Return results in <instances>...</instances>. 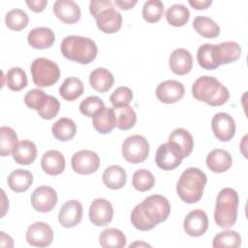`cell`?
<instances>
[{"label":"cell","instance_id":"obj_19","mask_svg":"<svg viewBox=\"0 0 248 248\" xmlns=\"http://www.w3.org/2000/svg\"><path fill=\"white\" fill-rule=\"evenodd\" d=\"M169 65L172 73L178 76L188 74L193 67V57L185 48L174 49L169 59Z\"/></svg>","mask_w":248,"mask_h":248},{"label":"cell","instance_id":"obj_43","mask_svg":"<svg viewBox=\"0 0 248 248\" xmlns=\"http://www.w3.org/2000/svg\"><path fill=\"white\" fill-rule=\"evenodd\" d=\"M104 108V102L97 96H89L84 99L79 105L80 112L88 117L95 116Z\"/></svg>","mask_w":248,"mask_h":248},{"label":"cell","instance_id":"obj_17","mask_svg":"<svg viewBox=\"0 0 248 248\" xmlns=\"http://www.w3.org/2000/svg\"><path fill=\"white\" fill-rule=\"evenodd\" d=\"M83 209L81 203L77 200L66 202L60 208L58 214L59 223L64 228H73L80 223Z\"/></svg>","mask_w":248,"mask_h":248},{"label":"cell","instance_id":"obj_16","mask_svg":"<svg viewBox=\"0 0 248 248\" xmlns=\"http://www.w3.org/2000/svg\"><path fill=\"white\" fill-rule=\"evenodd\" d=\"M183 228L185 232L190 236H201L208 229V218L206 213L202 209L190 211L184 219Z\"/></svg>","mask_w":248,"mask_h":248},{"label":"cell","instance_id":"obj_3","mask_svg":"<svg viewBox=\"0 0 248 248\" xmlns=\"http://www.w3.org/2000/svg\"><path fill=\"white\" fill-rule=\"evenodd\" d=\"M206 182L207 177L202 170L198 168H188L178 179L177 195L186 203L198 202L202 197Z\"/></svg>","mask_w":248,"mask_h":248},{"label":"cell","instance_id":"obj_29","mask_svg":"<svg viewBox=\"0 0 248 248\" xmlns=\"http://www.w3.org/2000/svg\"><path fill=\"white\" fill-rule=\"evenodd\" d=\"M33 183V174L27 170L18 169L12 171L8 177L10 189L16 193H21L29 189Z\"/></svg>","mask_w":248,"mask_h":248},{"label":"cell","instance_id":"obj_22","mask_svg":"<svg viewBox=\"0 0 248 248\" xmlns=\"http://www.w3.org/2000/svg\"><path fill=\"white\" fill-rule=\"evenodd\" d=\"M28 44L36 49H45L50 47L54 41V32L47 27H36L33 28L27 36Z\"/></svg>","mask_w":248,"mask_h":248},{"label":"cell","instance_id":"obj_21","mask_svg":"<svg viewBox=\"0 0 248 248\" xmlns=\"http://www.w3.org/2000/svg\"><path fill=\"white\" fill-rule=\"evenodd\" d=\"M206 166L207 168L217 173L227 171L232 165V159L231 154L224 149L217 148L213 149L206 156Z\"/></svg>","mask_w":248,"mask_h":248},{"label":"cell","instance_id":"obj_15","mask_svg":"<svg viewBox=\"0 0 248 248\" xmlns=\"http://www.w3.org/2000/svg\"><path fill=\"white\" fill-rule=\"evenodd\" d=\"M113 208L106 199H95L89 207V219L97 227L106 226L112 220Z\"/></svg>","mask_w":248,"mask_h":248},{"label":"cell","instance_id":"obj_18","mask_svg":"<svg viewBox=\"0 0 248 248\" xmlns=\"http://www.w3.org/2000/svg\"><path fill=\"white\" fill-rule=\"evenodd\" d=\"M54 15L64 23L74 24L80 18L78 5L73 0H57L53 4Z\"/></svg>","mask_w":248,"mask_h":248},{"label":"cell","instance_id":"obj_11","mask_svg":"<svg viewBox=\"0 0 248 248\" xmlns=\"http://www.w3.org/2000/svg\"><path fill=\"white\" fill-rule=\"evenodd\" d=\"M33 208L41 213L51 211L57 203V194L54 189L48 186L36 188L30 198Z\"/></svg>","mask_w":248,"mask_h":248},{"label":"cell","instance_id":"obj_7","mask_svg":"<svg viewBox=\"0 0 248 248\" xmlns=\"http://www.w3.org/2000/svg\"><path fill=\"white\" fill-rule=\"evenodd\" d=\"M33 82L39 87H47L55 84L60 78L58 65L45 57L35 59L30 67Z\"/></svg>","mask_w":248,"mask_h":248},{"label":"cell","instance_id":"obj_20","mask_svg":"<svg viewBox=\"0 0 248 248\" xmlns=\"http://www.w3.org/2000/svg\"><path fill=\"white\" fill-rule=\"evenodd\" d=\"M197 60L202 69H217L221 65L217 45L203 44L201 46L197 51Z\"/></svg>","mask_w":248,"mask_h":248},{"label":"cell","instance_id":"obj_26","mask_svg":"<svg viewBox=\"0 0 248 248\" xmlns=\"http://www.w3.org/2000/svg\"><path fill=\"white\" fill-rule=\"evenodd\" d=\"M89 82L94 90L100 93H105L112 87L114 78L108 70L105 68H97L91 72Z\"/></svg>","mask_w":248,"mask_h":248},{"label":"cell","instance_id":"obj_4","mask_svg":"<svg viewBox=\"0 0 248 248\" xmlns=\"http://www.w3.org/2000/svg\"><path fill=\"white\" fill-rule=\"evenodd\" d=\"M60 50L65 58L80 64L91 63L98 53L97 45L93 40L77 35L67 36L61 43Z\"/></svg>","mask_w":248,"mask_h":248},{"label":"cell","instance_id":"obj_10","mask_svg":"<svg viewBox=\"0 0 248 248\" xmlns=\"http://www.w3.org/2000/svg\"><path fill=\"white\" fill-rule=\"evenodd\" d=\"M72 169L79 174H91L95 172L100 166V158L92 150H80L76 152L71 160Z\"/></svg>","mask_w":248,"mask_h":248},{"label":"cell","instance_id":"obj_25","mask_svg":"<svg viewBox=\"0 0 248 248\" xmlns=\"http://www.w3.org/2000/svg\"><path fill=\"white\" fill-rule=\"evenodd\" d=\"M13 158L19 165H30L37 157V147L31 140H21L17 142L13 150Z\"/></svg>","mask_w":248,"mask_h":248},{"label":"cell","instance_id":"obj_36","mask_svg":"<svg viewBox=\"0 0 248 248\" xmlns=\"http://www.w3.org/2000/svg\"><path fill=\"white\" fill-rule=\"evenodd\" d=\"M241 244L240 234L232 230H226L217 233L212 241V246L214 248H237Z\"/></svg>","mask_w":248,"mask_h":248},{"label":"cell","instance_id":"obj_49","mask_svg":"<svg viewBox=\"0 0 248 248\" xmlns=\"http://www.w3.org/2000/svg\"><path fill=\"white\" fill-rule=\"evenodd\" d=\"M138 3L137 0H115L114 4L121 10L132 9Z\"/></svg>","mask_w":248,"mask_h":248},{"label":"cell","instance_id":"obj_32","mask_svg":"<svg viewBox=\"0 0 248 248\" xmlns=\"http://www.w3.org/2000/svg\"><path fill=\"white\" fill-rule=\"evenodd\" d=\"M193 27L202 37L213 39L219 36L220 26L210 17L199 16L194 18Z\"/></svg>","mask_w":248,"mask_h":248},{"label":"cell","instance_id":"obj_41","mask_svg":"<svg viewBox=\"0 0 248 248\" xmlns=\"http://www.w3.org/2000/svg\"><path fill=\"white\" fill-rule=\"evenodd\" d=\"M164 14V4L160 0L146 1L142 8V17L148 23H155Z\"/></svg>","mask_w":248,"mask_h":248},{"label":"cell","instance_id":"obj_40","mask_svg":"<svg viewBox=\"0 0 248 248\" xmlns=\"http://www.w3.org/2000/svg\"><path fill=\"white\" fill-rule=\"evenodd\" d=\"M28 16L20 9H13L5 16V22L8 28L14 31H20L28 25Z\"/></svg>","mask_w":248,"mask_h":248},{"label":"cell","instance_id":"obj_28","mask_svg":"<svg viewBox=\"0 0 248 248\" xmlns=\"http://www.w3.org/2000/svg\"><path fill=\"white\" fill-rule=\"evenodd\" d=\"M104 184L112 190L121 189L127 180V173L120 166H109L107 168L102 175Z\"/></svg>","mask_w":248,"mask_h":248},{"label":"cell","instance_id":"obj_42","mask_svg":"<svg viewBox=\"0 0 248 248\" xmlns=\"http://www.w3.org/2000/svg\"><path fill=\"white\" fill-rule=\"evenodd\" d=\"M132 184L136 190L140 192H145L153 188L155 184V178L149 170L141 169L134 172Z\"/></svg>","mask_w":248,"mask_h":248},{"label":"cell","instance_id":"obj_31","mask_svg":"<svg viewBox=\"0 0 248 248\" xmlns=\"http://www.w3.org/2000/svg\"><path fill=\"white\" fill-rule=\"evenodd\" d=\"M51 132L56 140L67 141L75 137L77 133V125L72 119L62 117L52 125Z\"/></svg>","mask_w":248,"mask_h":248},{"label":"cell","instance_id":"obj_51","mask_svg":"<svg viewBox=\"0 0 248 248\" xmlns=\"http://www.w3.org/2000/svg\"><path fill=\"white\" fill-rule=\"evenodd\" d=\"M2 198H3L4 202H3V206H2V214H1V216L3 217V216L5 215L7 209H8V207L5 206V203H8V201H7V199H6V195H5V192H4L3 190H2Z\"/></svg>","mask_w":248,"mask_h":248},{"label":"cell","instance_id":"obj_48","mask_svg":"<svg viewBox=\"0 0 248 248\" xmlns=\"http://www.w3.org/2000/svg\"><path fill=\"white\" fill-rule=\"evenodd\" d=\"M189 4L196 10H205L207 9L211 4V0H190Z\"/></svg>","mask_w":248,"mask_h":248},{"label":"cell","instance_id":"obj_44","mask_svg":"<svg viewBox=\"0 0 248 248\" xmlns=\"http://www.w3.org/2000/svg\"><path fill=\"white\" fill-rule=\"evenodd\" d=\"M133 99V92L127 86L117 87L109 97V101L113 108L127 107Z\"/></svg>","mask_w":248,"mask_h":248},{"label":"cell","instance_id":"obj_33","mask_svg":"<svg viewBox=\"0 0 248 248\" xmlns=\"http://www.w3.org/2000/svg\"><path fill=\"white\" fill-rule=\"evenodd\" d=\"M99 243L104 248H122L126 245V236L120 230L108 228L101 232Z\"/></svg>","mask_w":248,"mask_h":248},{"label":"cell","instance_id":"obj_2","mask_svg":"<svg viewBox=\"0 0 248 248\" xmlns=\"http://www.w3.org/2000/svg\"><path fill=\"white\" fill-rule=\"evenodd\" d=\"M192 95L198 101L211 107L224 105L230 98L228 88L216 78L202 76L192 85Z\"/></svg>","mask_w":248,"mask_h":248},{"label":"cell","instance_id":"obj_37","mask_svg":"<svg viewBox=\"0 0 248 248\" xmlns=\"http://www.w3.org/2000/svg\"><path fill=\"white\" fill-rule=\"evenodd\" d=\"M221 65L236 61L241 54V48L235 42H223L217 45Z\"/></svg>","mask_w":248,"mask_h":248},{"label":"cell","instance_id":"obj_45","mask_svg":"<svg viewBox=\"0 0 248 248\" xmlns=\"http://www.w3.org/2000/svg\"><path fill=\"white\" fill-rule=\"evenodd\" d=\"M59 109H60L59 101L55 97L49 95L46 105L40 110H38L37 112L42 118L46 119V120H50V119L54 118L57 115V113L59 112Z\"/></svg>","mask_w":248,"mask_h":248},{"label":"cell","instance_id":"obj_34","mask_svg":"<svg viewBox=\"0 0 248 248\" xmlns=\"http://www.w3.org/2000/svg\"><path fill=\"white\" fill-rule=\"evenodd\" d=\"M113 110L115 116V127L120 130H129L135 126L137 122V114L131 107L113 108Z\"/></svg>","mask_w":248,"mask_h":248},{"label":"cell","instance_id":"obj_6","mask_svg":"<svg viewBox=\"0 0 248 248\" xmlns=\"http://www.w3.org/2000/svg\"><path fill=\"white\" fill-rule=\"evenodd\" d=\"M90 14L95 17L98 28L107 34L119 31L122 26V16L116 11L110 0L91 1L89 4Z\"/></svg>","mask_w":248,"mask_h":248},{"label":"cell","instance_id":"obj_14","mask_svg":"<svg viewBox=\"0 0 248 248\" xmlns=\"http://www.w3.org/2000/svg\"><path fill=\"white\" fill-rule=\"evenodd\" d=\"M185 89L183 84L174 79H168L160 82L156 88L157 99L165 104L178 102L184 96Z\"/></svg>","mask_w":248,"mask_h":248},{"label":"cell","instance_id":"obj_39","mask_svg":"<svg viewBox=\"0 0 248 248\" xmlns=\"http://www.w3.org/2000/svg\"><path fill=\"white\" fill-rule=\"evenodd\" d=\"M6 85L13 91H20L27 85L25 72L19 67L11 68L6 74Z\"/></svg>","mask_w":248,"mask_h":248},{"label":"cell","instance_id":"obj_50","mask_svg":"<svg viewBox=\"0 0 248 248\" xmlns=\"http://www.w3.org/2000/svg\"><path fill=\"white\" fill-rule=\"evenodd\" d=\"M0 242L3 247H13V239L10 235H7L4 232H1L0 233Z\"/></svg>","mask_w":248,"mask_h":248},{"label":"cell","instance_id":"obj_27","mask_svg":"<svg viewBox=\"0 0 248 248\" xmlns=\"http://www.w3.org/2000/svg\"><path fill=\"white\" fill-rule=\"evenodd\" d=\"M92 124L100 134H108L115 127V116L113 108H104L92 117Z\"/></svg>","mask_w":248,"mask_h":248},{"label":"cell","instance_id":"obj_47","mask_svg":"<svg viewBox=\"0 0 248 248\" xmlns=\"http://www.w3.org/2000/svg\"><path fill=\"white\" fill-rule=\"evenodd\" d=\"M26 5L30 10H32L35 13H41L45 10L46 6L47 5L46 0H31V1H25Z\"/></svg>","mask_w":248,"mask_h":248},{"label":"cell","instance_id":"obj_1","mask_svg":"<svg viewBox=\"0 0 248 248\" xmlns=\"http://www.w3.org/2000/svg\"><path fill=\"white\" fill-rule=\"evenodd\" d=\"M170 213L169 201L161 195H152L137 204L131 213L132 225L140 231H150L166 221Z\"/></svg>","mask_w":248,"mask_h":248},{"label":"cell","instance_id":"obj_24","mask_svg":"<svg viewBox=\"0 0 248 248\" xmlns=\"http://www.w3.org/2000/svg\"><path fill=\"white\" fill-rule=\"evenodd\" d=\"M169 141L180 151L183 158L188 157L194 147L193 137L184 128L174 129L169 137Z\"/></svg>","mask_w":248,"mask_h":248},{"label":"cell","instance_id":"obj_35","mask_svg":"<svg viewBox=\"0 0 248 248\" xmlns=\"http://www.w3.org/2000/svg\"><path fill=\"white\" fill-rule=\"evenodd\" d=\"M190 17L188 8L182 4L171 5L166 12L167 21L175 27L183 26L187 23Z\"/></svg>","mask_w":248,"mask_h":248},{"label":"cell","instance_id":"obj_46","mask_svg":"<svg viewBox=\"0 0 248 248\" xmlns=\"http://www.w3.org/2000/svg\"><path fill=\"white\" fill-rule=\"evenodd\" d=\"M46 96V93L40 89H31L24 96V103L32 109L37 110L40 102Z\"/></svg>","mask_w":248,"mask_h":248},{"label":"cell","instance_id":"obj_38","mask_svg":"<svg viewBox=\"0 0 248 248\" xmlns=\"http://www.w3.org/2000/svg\"><path fill=\"white\" fill-rule=\"evenodd\" d=\"M0 154L1 156H9L13 153L15 146L17 144V135L11 127L2 126L0 128Z\"/></svg>","mask_w":248,"mask_h":248},{"label":"cell","instance_id":"obj_30","mask_svg":"<svg viewBox=\"0 0 248 248\" xmlns=\"http://www.w3.org/2000/svg\"><path fill=\"white\" fill-rule=\"evenodd\" d=\"M83 91H84L83 82L76 77L67 78L59 88L60 96L64 100L69 102L75 101L76 99L80 97Z\"/></svg>","mask_w":248,"mask_h":248},{"label":"cell","instance_id":"obj_5","mask_svg":"<svg viewBox=\"0 0 248 248\" xmlns=\"http://www.w3.org/2000/svg\"><path fill=\"white\" fill-rule=\"evenodd\" d=\"M238 203V195L232 188H224L219 192L216 200L214 220L220 228L230 229L235 224Z\"/></svg>","mask_w":248,"mask_h":248},{"label":"cell","instance_id":"obj_23","mask_svg":"<svg viewBox=\"0 0 248 248\" xmlns=\"http://www.w3.org/2000/svg\"><path fill=\"white\" fill-rule=\"evenodd\" d=\"M65 158L58 150L46 151L41 159L43 170L49 175H58L65 170Z\"/></svg>","mask_w":248,"mask_h":248},{"label":"cell","instance_id":"obj_52","mask_svg":"<svg viewBox=\"0 0 248 248\" xmlns=\"http://www.w3.org/2000/svg\"><path fill=\"white\" fill-rule=\"evenodd\" d=\"M148 246V247H150V245L149 244H147V243H142V242H135V243H133V244H130V246L129 247H134V246Z\"/></svg>","mask_w":248,"mask_h":248},{"label":"cell","instance_id":"obj_13","mask_svg":"<svg viewBox=\"0 0 248 248\" xmlns=\"http://www.w3.org/2000/svg\"><path fill=\"white\" fill-rule=\"evenodd\" d=\"M211 128L214 136L221 141L231 140L235 134L234 120L226 112H218L213 116Z\"/></svg>","mask_w":248,"mask_h":248},{"label":"cell","instance_id":"obj_8","mask_svg":"<svg viewBox=\"0 0 248 248\" xmlns=\"http://www.w3.org/2000/svg\"><path fill=\"white\" fill-rule=\"evenodd\" d=\"M149 154V144L144 137L132 135L122 143V156L132 164H139L145 161Z\"/></svg>","mask_w":248,"mask_h":248},{"label":"cell","instance_id":"obj_9","mask_svg":"<svg viewBox=\"0 0 248 248\" xmlns=\"http://www.w3.org/2000/svg\"><path fill=\"white\" fill-rule=\"evenodd\" d=\"M182 159L180 151L170 141L161 144L155 155V163L163 170H174L181 164Z\"/></svg>","mask_w":248,"mask_h":248},{"label":"cell","instance_id":"obj_12","mask_svg":"<svg viewBox=\"0 0 248 248\" xmlns=\"http://www.w3.org/2000/svg\"><path fill=\"white\" fill-rule=\"evenodd\" d=\"M26 240L32 246L46 247L53 240L52 229L45 222H35L27 229Z\"/></svg>","mask_w":248,"mask_h":248}]
</instances>
